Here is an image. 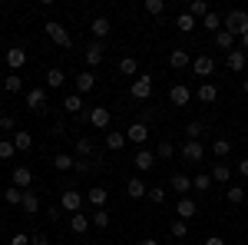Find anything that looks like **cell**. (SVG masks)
Listing matches in <instances>:
<instances>
[{
	"mask_svg": "<svg viewBox=\"0 0 248 245\" xmlns=\"http://www.w3.org/2000/svg\"><path fill=\"white\" fill-rule=\"evenodd\" d=\"M242 90H245V93H248V80H245V83H242Z\"/></svg>",
	"mask_w": 248,
	"mask_h": 245,
	"instance_id": "91938a15",
	"label": "cell"
},
{
	"mask_svg": "<svg viewBox=\"0 0 248 245\" xmlns=\"http://www.w3.org/2000/svg\"><path fill=\"white\" fill-rule=\"evenodd\" d=\"M205 245H225V239H218V235H209V239H205Z\"/></svg>",
	"mask_w": 248,
	"mask_h": 245,
	"instance_id": "9f6ffc18",
	"label": "cell"
},
{
	"mask_svg": "<svg viewBox=\"0 0 248 245\" xmlns=\"http://www.w3.org/2000/svg\"><path fill=\"white\" fill-rule=\"evenodd\" d=\"M14 152H17V146H14L10 139H0V159H10Z\"/></svg>",
	"mask_w": 248,
	"mask_h": 245,
	"instance_id": "bcb514c9",
	"label": "cell"
},
{
	"mask_svg": "<svg viewBox=\"0 0 248 245\" xmlns=\"http://www.w3.org/2000/svg\"><path fill=\"white\" fill-rule=\"evenodd\" d=\"M3 90H7V93H20V90H23V76L10 73L7 80H3Z\"/></svg>",
	"mask_w": 248,
	"mask_h": 245,
	"instance_id": "d6a6232c",
	"label": "cell"
},
{
	"mask_svg": "<svg viewBox=\"0 0 248 245\" xmlns=\"http://www.w3.org/2000/svg\"><path fill=\"white\" fill-rule=\"evenodd\" d=\"M195 96H199L202 103H215V99H218V90H215V83H202Z\"/></svg>",
	"mask_w": 248,
	"mask_h": 245,
	"instance_id": "f1b7e54d",
	"label": "cell"
},
{
	"mask_svg": "<svg viewBox=\"0 0 248 245\" xmlns=\"http://www.w3.org/2000/svg\"><path fill=\"white\" fill-rule=\"evenodd\" d=\"M169 189H172V192H179V196L186 199V196H189V189H192V179L179 172V176H172V179H169Z\"/></svg>",
	"mask_w": 248,
	"mask_h": 245,
	"instance_id": "e0dca14e",
	"label": "cell"
},
{
	"mask_svg": "<svg viewBox=\"0 0 248 245\" xmlns=\"http://www.w3.org/2000/svg\"><path fill=\"white\" fill-rule=\"evenodd\" d=\"M225 63H229V70H232V73H242V70H245V63H248V53L242 50V47H235L229 57H225Z\"/></svg>",
	"mask_w": 248,
	"mask_h": 245,
	"instance_id": "8fae6325",
	"label": "cell"
},
{
	"mask_svg": "<svg viewBox=\"0 0 248 245\" xmlns=\"http://www.w3.org/2000/svg\"><path fill=\"white\" fill-rule=\"evenodd\" d=\"M93 86H96V73H93V70H83V73L77 76V93L83 96V93H90Z\"/></svg>",
	"mask_w": 248,
	"mask_h": 245,
	"instance_id": "44dd1931",
	"label": "cell"
},
{
	"mask_svg": "<svg viewBox=\"0 0 248 245\" xmlns=\"http://www.w3.org/2000/svg\"><path fill=\"white\" fill-rule=\"evenodd\" d=\"M10 186H17V189H23V192H27V189L33 186V172L27 169V166H17V169H14V176H10Z\"/></svg>",
	"mask_w": 248,
	"mask_h": 245,
	"instance_id": "9c48e42d",
	"label": "cell"
},
{
	"mask_svg": "<svg viewBox=\"0 0 248 245\" xmlns=\"http://www.w3.org/2000/svg\"><path fill=\"white\" fill-rule=\"evenodd\" d=\"M146 139H149V126H146V123H133V126L126 130V143H139V146H142Z\"/></svg>",
	"mask_w": 248,
	"mask_h": 245,
	"instance_id": "7c38bea8",
	"label": "cell"
},
{
	"mask_svg": "<svg viewBox=\"0 0 248 245\" xmlns=\"http://www.w3.org/2000/svg\"><path fill=\"white\" fill-rule=\"evenodd\" d=\"M63 83H66L63 70H57V66H53V70H46V90H60Z\"/></svg>",
	"mask_w": 248,
	"mask_h": 245,
	"instance_id": "4316f807",
	"label": "cell"
},
{
	"mask_svg": "<svg viewBox=\"0 0 248 245\" xmlns=\"http://www.w3.org/2000/svg\"><path fill=\"white\" fill-rule=\"evenodd\" d=\"M0 130H17V119H14V116H0Z\"/></svg>",
	"mask_w": 248,
	"mask_h": 245,
	"instance_id": "816d5d0a",
	"label": "cell"
},
{
	"mask_svg": "<svg viewBox=\"0 0 248 245\" xmlns=\"http://www.w3.org/2000/svg\"><path fill=\"white\" fill-rule=\"evenodd\" d=\"M202 27H205V30H212V33H218V30H222V17H218L215 10H209V14H205V20H202Z\"/></svg>",
	"mask_w": 248,
	"mask_h": 245,
	"instance_id": "836d02e7",
	"label": "cell"
},
{
	"mask_svg": "<svg viewBox=\"0 0 248 245\" xmlns=\"http://www.w3.org/2000/svg\"><path fill=\"white\" fill-rule=\"evenodd\" d=\"M202 156H205V149L199 146V139H189V143L182 146V159H186V163H202Z\"/></svg>",
	"mask_w": 248,
	"mask_h": 245,
	"instance_id": "5bb4252c",
	"label": "cell"
},
{
	"mask_svg": "<svg viewBox=\"0 0 248 245\" xmlns=\"http://www.w3.org/2000/svg\"><path fill=\"white\" fill-rule=\"evenodd\" d=\"M189 99H192V90L186 86V83H175L169 90V103L172 106H189Z\"/></svg>",
	"mask_w": 248,
	"mask_h": 245,
	"instance_id": "ba28073f",
	"label": "cell"
},
{
	"mask_svg": "<svg viewBox=\"0 0 248 245\" xmlns=\"http://www.w3.org/2000/svg\"><path fill=\"white\" fill-rule=\"evenodd\" d=\"M238 40H242V50H245V53H248V33H242V37H238Z\"/></svg>",
	"mask_w": 248,
	"mask_h": 245,
	"instance_id": "6f0895ef",
	"label": "cell"
},
{
	"mask_svg": "<svg viewBox=\"0 0 248 245\" xmlns=\"http://www.w3.org/2000/svg\"><path fill=\"white\" fill-rule=\"evenodd\" d=\"M3 60H7V66H10V73H17L20 66L27 63V50H23V47H14V50L3 53Z\"/></svg>",
	"mask_w": 248,
	"mask_h": 245,
	"instance_id": "30bf717a",
	"label": "cell"
},
{
	"mask_svg": "<svg viewBox=\"0 0 248 245\" xmlns=\"http://www.w3.org/2000/svg\"><path fill=\"white\" fill-rule=\"evenodd\" d=\"M222 27L229 30L232 37H242V33H248V10H229Z\"/></svg>",
	"mask_w": 248,
	"mask_h": 245,
	"instance_id": "6da1fadb",
	"label": "cell"
},
{
	"mask_svg": "<svg viewBox=\"0 0 248 245\" xmlns=\"http://www.w3.org/2000/svg\"><path fill=\"white\" fill-rule=\"evenodd\" d=\"M169 66H172V70H186V66H192L189 50H172V53H169Z\"/></svg>",
	"mask_w": 248,
	"mask_h": 245,
	"instance_id": "ac0fdd59",
	"label": "cell"
},
{
	"mask_svg": "<svg viewBox=\"0 0 248 245\" xmlns=\"http://www.w3.org/2000/svg\"><path fill=\"white\" fill-rule=\"evenodd\" d=\"M109 30H113V23H109L106 17H93V20H90V33H93L96 40H103Z\"/></svg>",
	"mask_w": 248,
	"mask_h": 245,
	"instance_id": "2e32d148",
	"label": "cell"
},
{
	"mask_svg": "<svg viewBox=\"0 0 248 245\" xmlns=\"http://www.w3.org/2000/svg\"><path fill=\"white\" fill-rule=\"evenodd\" d=\"M14 146H17V152H27L30 146H33V136L27 130H20V132H14Z\"/></svg>",
	"mask_w": 248,
	"mask_h": 245,
	"instance_id": "83f0119b",
	"label": "cell"
},
{
	"mask_svg": "<svg viewBox=\"0 0 248 245\" xmlns=\"http://www.w3.org/2000/svg\"><path fill=\"white\" fill-rule=\"evenodd\" d=\"M79 206H83V196H79L77 189H66V192L60 196V209H66V212H73V215H77Z\"/></svg>",
	"mask_w": 248,
	"mask_h": 245,
	"instance_id": "8992f818",
	"label": "cell"
},
{
	"mask_svg": "<svg viewBox=\"0 0 248 245\" xmlns=\"http://www.w3.org/2000/svg\"><path fill=\"white\" fill-rule=\"evenodd\" d=\"M146 196H149L153 202H166V189H162V186H149V192H146Z\"/></svg>",
	"mask_w": 248,
	"mask_h": 245,
	"instance_id": "7dc6e473",
	"label": "cell"
},
{
	"mask_svg": "<svg viewBox=\"0 0 248 245\" xmlns=\"http://www.w3.org/2000/svg\"><path fill=\"white\" fill-rule=\"evenodd\" d=\"M83 57H86V66L93 70V66H99V63H103L106 50H103V43H99V40H93V43H86V53H83Z\"/></svg>",
	"mask_w": 248,
	"mask_h": 245,
	"instance_id": "52a82bcc",
	"label": "cell"
},
{
	"mask_svg": "<svg viewBox=\"0 0 248 245\" xmlns=\"http://www.w3.org/2000/svg\"><path fill=\"white\" fill-rule=\"evenodd\" d=\"M10 245H30V235H27V232H17V235L10 239Z\"/></svg>",
	"mask_w": 248,
	"mask_h": 245,
	"instance_id": "db71d44e",
	"label": "cell"
},
{
	"mask_svg": "<svg viewBox=\"0 0 248 245\" xmlns=\"http://www.w3.org/2000/svg\"><path fill=\"white\" fill-rule=\"evenodd\" d=\"M86 199H90V206H93V209H103V206H106V189H103V186H90Z\"/></svg>",
	"mask_w": 248,
	"mask_h": 245,
	"instance_id": "7402d4cb",
	"label": "cell"
},
{
	"mask_svg": "<svg viewBox=\"0 0 248 245\" xmlns=\"http://www.w3.org/2000/svg\"><path fill=\"white\" fill-rule=\"evenodd\" d=\"M43 30H46V37L53 40L57 47H63V50H70V47H73V37H70V30H66L63 23H57V20H46V23H43Z\"/></svg>",
	"mask_w": 248,
	"mask_h": 245,
	"instance_id": "7a4b0ae2",
	"label": "cell"
},
{
	"mask_svg": "<svg viewBox=\"0 0 248 245\" xmlns=\"http://www.w3.org/2000/svg\"><path fill=\"white\" fill-rule=\"evenodd\" d=\"M123 146H126V132H106V149L119 152Z\"/></svg>",
	"mask_w": 248,
	"mask_h": 245,
	"instance_id": "f546056e",
	"label": "cell"
},
{
	"mask_svg": "<svg viewBox=\"0 0 248 245\" xmlns=\"http://www.w3.org/2000/svg\"><path fill=\"white\" fill-rule=\"evenodd\" d=\"M215 47L225 50V53H232V50H235V37H232L229 30H218V33H215Z\"/></svg>",
	"mask_w": 248,
	"mask_h": 245,
	"instance_id": "484cf974",
	"label": "cell"
},
{
	"mask_svg": "<svg viewBox=\"0 0 248 245\" xmlns=\"http://www.w3.org/2000/svg\"><path fill=\"white\" fill-rule=\"evenodd\" d=\"M172 152H175V146H172L169 139H162V143L155 146V159H172Z\"/></svg>",
	"mask_w": 248,
	"mask_h": 245,
	"instance_id": "ab89813d",
	"label": "cell"
},
{
	"mask_svg": "<svg viewBox=\"0 0 248 245\" xmlns=\"http://www.w3.org/2000/svg\"><path fill=\"white\" fill-rule=\"evenodd\" d=\"M136 70H139V63H136L133 57H123V60H119V73H123V76H136Z\"/></svg>",
	"mask_w": 248,
	"mask_h": 245,
	"instance_id": "8d00e7d4",
	"label": "cell"
},
{
	"mask_svg": "<svg viewBox=\"0 0 248 245\" xmlns=\"http://www.w3.org/2000/svg\"><path fill=\"white\" fill-rule=\"evenodd\" d=\"M209 176H212V182H222V186H225V182H229V179H232V169H229V166H225V163H215V166H212V172H209Z\"/></svg>",
	"mask_w": 248,
	"mask_h": 245,
	"instance_id": "cb8c5ba5",
	"label": "cell"
},
{
	"mask_svg": "<svg viewBox=\"0 0 248 245\" xmlns=\"http://www.w3.org/2000/svg\"><path fill=\"white\" fill-rule=\"evenodd\" d=\"M162 10H166V3H162V0H146V14H153V17H159Z\"/></svg>",
	"mask_w": 248,
	"mask_h": 245,
	"instance_id": "f6af8a7d",
	"label": "cell"
},
{
	"mask_svg": "<svg viewBox=\"0 0 248 245\" xmlns=\"http://www.w3.org/2000/svg\"><path fill=\"white\" fill-rule=\"evenodd\" d=\"M63 110H66V113H73V116H79V113H83V96L70 93L66 99H63Z\"/></svg>",
	"mask_w": 248,
	"mask_h": 245,
	"instance_id": "d4e9b609",
	"label": "cell"
},
{
	"mask_svg": "<svg viewBox=\"0 0 248 245\" xmlns=\"http://www.w3.org/2000/svg\"><path fill=\"white\" fill-rule=\"evenodd\" d=\"M0 10H3V3H0Z\"/></svg>",
	"mask_w": 248,
	"mask_h": 245,
	"instance_id": "94428289",
	"label": "cell"
},
{
	"mask_svg": "<svg viewBox=\"0 0 248 245\" xmlns=\"http://www.w3.org/2000/svg\"><path fill=\"white\" fill-rule=\"evenodd\" d=\"M175 27H179L182 33H192V30L199 27V20L192 17V14H179V20H175Z\"/></svg>",
	"mask_w": 248,
	"mask_h": 245,
	"instance_id": "4dcf8cb0",
	"label": "cell"
},
{
	"mask_svg": "<svg viewBox=\"0 0 248 245\" xmlns=\"http://www.w3.org/2000/svg\"><path fill=\"white\" fill-rule=\"evenodd\" d=\"M3 199H7L10 206H20V202H23V189H17V186H7V192H3Z\"/></svg>",
	"mask_w": 248,
	"mask_h": 245,
	"instance_id": "f35d334b",
	"label": "cell"
},
{
	"mask_svg": "<svg viewBox=\"0 0 248 245\" xmlns=\"http://www.w3.org/2000/svg\"><path fill=\"white\" fill-rule=\"evenodd\" d=\"M93 226L96 229H106V226H109V212H106V209H96V212H93Z\"/></svg>",
	"mask_w": 248,
	"mask_h": 245,
	"instance_id": "b9f144b4",
	"label": "cell"
},
{
	"mask_svg": "<svg viewBox=\"0 0 248 245\" xmlns=\"http://www.w3.org/2000/svg\"><path fill=\"white\" fill-rule=\"evenodd\" d=\"M77 152H79V156H96V143L83 136V139H77Z\"/></svg>",
	"mask_w": 248,
	"mask_h": 245,
	"instance_id": "74e56055",
	"label": "cell"
},
{
	"mask_svg": "<svg viewBox=\"0 0 248 245\" xmlns=\"http://www.w3.org/2000/svg\"><path fill=\"white\" fill-rule=\"evenodd\" d=\"M229 202H232V206L245 202V189H242V186H232V189H229Z\"/></svg>",
	"mask_w": 248,
	"mask_h": 245,
	"instance_id": "ee69618b",
	"label": "cell"
},
{
	"mask_svg": "<svg viewBox=\"0 0 248 245\" xmlns=\"http://www.w3.org/2000/svg\"><path fill=\"white\" fill-rule=\"evenodd\" d=\"M192 70H195L199 76H212V70H215V60L202 53V57H195V60H192Z\"/></svg>",
	"mask_w": 248,
	"mask_h": 245,
	"instance_id": "ffe728a7",
	"label": "cell"
},
{
	"mask_svg": "<svg viewBox=\"0 0 248 245\" xmlns=\"http://www.w3.org/2000/svg\"><path fill=\"white\" fill-rule=\"evenodd\" d=\"M186 14H192V17L199 20H205V14H209V3H205V0H189V10H186Z\"/></svg>",
	"mask_w": 248,
	"mask_h": 245,
	"instance_id": "1f68e13d",
	"label": "cell"
},
{
	"mask_svg": "<svg viewBox=\"0 0 248 245\" xmlns=\"http://www.w3.org/2000/svg\"><path fill=\"white\" fill-rule=\"evenodd\" d=\"M212 152H215L218 159H225V156L232 152V143H229V139H215V146H212Z\"/></svg>",
	"mask_w": 248,
	"mask_h": 245,
	"instance_id": "60d3db41",
	"label": "cell"
},
{
	"mask_svg": "<svg viewBox=\"0 0 248 245\" xmlns=\"http://www.w3.org/2000/svg\"><path fill=\"white\" fill-rule=\"evenodd\" d=\"M20 209L27 212V215H37V209H40V199H37V192H23V202H20Z\"/></svg>",
	"mask_w": 248,
	"mask_h": 245,
	"instance_id": "603a6c76",
	"label": "cell"
},
{
	"mask_svg": "<svg viewBox=\"0 0 248 245\" xmlns=\"http://www.w3.org/2000/svg\"><path fill=\"white\" fill-rule=\"evenodd\" d=\"M146 192H149V186H146V182H142L139 176H133V179L126 182V196H129V199H142Z\"/></svg>",
	"mask_w": 248,
	"mask_h": 245,
	"instance_id": "d6986e66",
	"label": "cell"
},
{
	"mask_svg": "<svg viewBox=\"0 0 248 245\" xmlns=\"http://www.w3.org/2000/svg\"><path fill=\"white\" fill-rule=\"evenodd\" d=\"M73 169H77L79 176H90V169H93V163H90V159H77V163H73Z\"/></svg>",
	"mask_w": 248,
	"mask_h": 245,
	"instance_id": "681fc988",
	"label": "cell"
},
{
	"mask_svg": "<svg viewBox=\"0 0 248 245\" xmlns=\"http://www.w3.org/2000/svg\"><path fill=\"white\" fill-rule=\"evenodd\" d=\"M186 136H189V139H199V136H202V123H189V126H186Z\"/></svg>",
	"mask_w": 248,
	"mask_h": 245,
	"instance_id": "f907efd6",
	"label": "cell"
},
{
	"mask_svg": "<svg viewBox=\"0 0 248 245\" xmlns=\"http://www.w3.org/2000/svg\"><path fill=\"white\" fill-rule=\"evenodd\" d=\"M46 86H33V90H27V96H23V99H27V110H33V113H43V110H46Z\"/></svg>",
	"mask_w": 248,
	"mask_h": 245,
	"instance_id": "5b68a950",
	"label": "cell"
},
{
	"mask_svg": "<svg viewBox=\"0 0 248 245\" xmlns=\"http://www.w3.org/2000/svg\"><path fill=\"white\" fill-rule=\"evenodd\" d=\"M0 60H3V57H0Z\"/></svg>",
	"mask_w": 248,
	"mask_h": 245,
	"instance_id": "6125c7cd",
	"label": "cell"
},
{
	"mask_svg": "<svg viewBox=\"0 0 248 245\" xmlns=\"http://www.w3.org/2000/svg\"><path fill=\"white\" fill-rule=\"evenodd\" d=\"M133 166H136L139 172H149V169L155 166V152H149V149H139V152L133 156Z\"/></svg>",
	"mask_w": 248,
	"mask_h": 245,
	"instance_id": "4fadbf2b",
	"label": "cell"
},
{
	"mask_svg": "<svg viewBox=\"0 0 248 245\" xmlns=\"http://www.w3.org/2000/svg\"><path fill=\"white\" fill-rule=\"evenodd\" d=\"M73 156H66V152H60V156H53V169H60V172H66V169H73Z\"/></svg>",
	"mask_w": 248,
	"mask_h": 245,
	"instance_id": "d590c367",
	"label": "cell"
},
{
	"mask_svg": "<svg viewBox=\"0 0 248 245\" xmlns=\"http://www.w3.org/2000/svg\"><path fill=\"white\" fill-rule=\"evenodd\" d=\"M175 212H179V219H182V222H189V219H195V215H199V206H195L189 196H186V199H179Z\"/></svg>",
	"mask_w": 248,
	"mask_h": 245,
	"instance_id": "9a60e30c",
	"label": "cell"
},
{
	"mask_svg": "<svg viewBox=\"0 0 248 245\" xmlns=\"http://www.w3.org/2000/svg\"><path fill=\"white\" fill-rule=\"evenodd\" d=\"M238 172H242V176L248 179V159H238Z\"/></svg>",
	"mask_w": 248,
	"mask_h": 245,
	"instance_id": "11a10c76",
	"label": "cell"
},
{
	"mask_svg": "<svg viewBox=\"0 0 248 245\" xmlns=\"http://www.w3.org/2000/svg\"><path fill=\"white\" fill-rule=\"evenodd\" d=\"M70 229H73V232H77V235H83V232H86V229H90V219H86V215H83V212H77V215H73V219H70Z\"/></svg>",
	"mask_w": 248,
	"mask_h": 245,
	"instance_id": "e575fe53",
	"label": "cell"
},
{
	"mask_svg": "<svg viewBox=\"0 0 248 245\" xmlns=\"http://www.w3.org/2000/svg\"><path fill=\"white\" fill-rule=\"evenodd\" d=\"M79 119H86L90 126H96V130H106V126H109V119H113V113H109L106 106H93V110H83Z\"/></svg>",
	"mask_w": 248,
	"mask_h": 245,
	"instance_id": "3957f363",
	"label": "cell"
},
{
	"mask_svg": "<svg viewBox=\"0 0 248 245\" xmlns=\"http://www.w3.org/2000/svg\"><path fill=\"white\" fill-rule=\"evenodd\" d=\"M30 245H50L46 232H33V235H30Z\"/></svg>",
	"mask_w": 248,
	"mask_h": 245,
	"instance_id": "f5cc1de1",
	"label": "cell"
},
{
	"mask_svg": "<svg viewBox=\"0 0 248 245\" xmlns=\"http://www.w3.org/2000/svg\"><path fill=\"white\" fill-rule=\"evenodd\" d=\"M129 93H133V99H139V103H146L149 96H153V76H136L133 86H129Z\"/></svg>",
	"mask_w": 248,
	"mask_h": 245,
	"instance_id": "277c9868",
	"label": "cell"
},
{
	"mask_svg": "<svg viewBox=\"0 0 248 245\" xmlns=\"http://www.w3.org/2000/svg\"><path fill=\"white\" fill-rule=\"evenodd\" d=\"M172 235H175V239H186V235H189V226H186L182 219H179V222H172Z\"/></svg>",
	"mask_w": 248,
	"mask_h": 245,
	"instance_id": "c3c4849f",
	"label": "cell"
},
{
	"mask_svg": "<svg viewBox=\"0 0 248 245\" xmlns=\"http://www.w3.org/2000/svg\"><path fill=\"white\" fill-rule=\"evenodd\" d=\"M209 186H212V176H209V172H202V176H195V179H192V189H199V192H205Z\"/></svg>",
	"mask_w": 248,
	"mask_h": 245,
	"instance_id": "7bdbcfd3",
	"label": "cell"
},
{
	"mask_svg": "<svg viewBox=\"0 0 248 245\" xmlns=\"http://www.w3.org/2000/svg\"><path fill=\"white\" fill-rule=\"evenodd\" d=\"M139 245H159L155 239H139Z\"/></svg>",
	"mask_w": 248,
	"mask_h": 245,
	"instance_id": "680465c9",
	"label": "cell"
}]
</instances>
